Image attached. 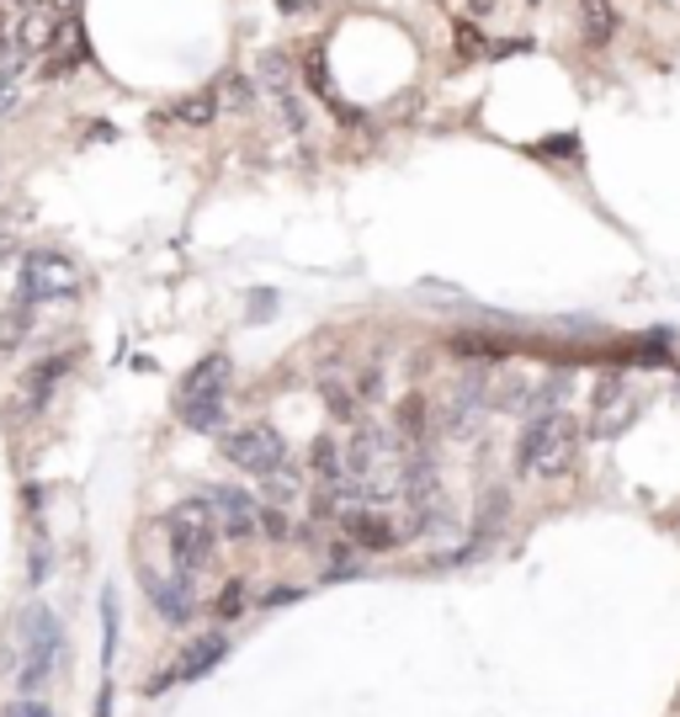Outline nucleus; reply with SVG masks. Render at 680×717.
I'll use <instances>...</instances> for the list:
<instances>
[{"mask_svg":"<svg viewBox=\"0 0 680 717\" xmlns=\"http://www.w3.org/2000/svg\"><path fill=\"white\" fill-rule=\"evenodd\" d=\"M574 452H580V425L569 410H553V415H532L521 442H516V463L532 478H559L574 468Z\"/></svg>","mask_w":680,"mask_h":717,"instance_id":"f257e3e1","label":"nucleus"},{"mask_svg":"<svg viewBox=\"0 0 680 717\" xmlns=\"http://www.w3.org/2000/svg\"><path fill=\"white\" fill-rule=\"evenodd\" d=\"M60 643L64 638H60L54 611L32 600L28 611H22V664H17V691H22V696L48 686V675H54V664H60Z\"/></svg>","mask_w":680,"mask_h":717,"instance_id":"f03ea898","label":"nucleus"},{"mask_svg":"<svg viewBox=\"0 0 680 717\" xmlns=\"http://www.w3.org/2000/svg\"><path fill=\"white\" fill-rule=\"evenodd\" d=\"M165 537H171V553H176L181 574L192 579L197 568L213 558V547H218V515L207 500H186L165 515Z\"/></svg>","mask_w":680,"mask_h":717,"instance_id":"7ed1b4c3","label":"nucleus"},{"mask_svg":"<svg viewBox=\"0 0 680 717\" xmlns=\"http://www.w3.org/2000/svg\"><path fill=\"white\" fill-rule=\"evenodd\" d=\"M80 293V267L64 250H32L22 261V298L28 303H64Z\"/></svg>","mask_w":680,"mask_h":717,"instance_id":"20e7f679","label":"nucleus"},{"mask_svg":"<svg viewBox=\"0 0 680 717\" xmlns=\"http://www.w3.org/2000/svg\"><path fill=\"white\" fill-rule=\"evenodd\" d=\"M224 457L245 474L271 478L277 468H288V442H282L277 425H239V431L224 436Z\"/></svg>","mask_w":680,"mask_h":717,"instance_id":"39448f33","label":"nucleus"},{"mask_svg":"<svg viewBox=\"0 0 680 717\" xmlns=\"http://www.w3.org/2000/svg\"><path fill=\"white\" fill-rule=\"evenodd\" d=\"M207 506H213V515H218V532L224 537H256V526H261V506L245 495V489H229V484H218L213 495H207Z\"/></svg>","mask_w":680,"mask_h":717,"instance_id":"423d86ee","label":"nucleus"},{"mask_svg":"<svg viewBox=\"0 0 680 717\" xmlns=\"http://www.w3.org/2000/svg\"><path fill=\"white\" fill-rule=\"evenodd\" d=\"M224 389H229V357L213 351V357H203L181 378V410H192V404H224Z\"/></svg>","mask_w":680,"mask_h":717,"instance_id":"0eeeda50","label":"nucleus"},{"mask_svg":"<svg viewBox=\"0 0 680 717\" xmlns=\"http://www.w3.org/2000/svg\"><path fill=\"white\" fill-rule=\"evenodd\" d=\"M224 654H229V638L207 632V638H197V643H192V649H186V654H181L176 664L165 670V675H154V681H149V691H165V686H176V681H203V675H207V670H213V664H218Z\"/></svg>","mask_w":680,"mask_h":717,"instance_id":"6e6552de","label":"nucleus"},{"mask_svg":"<svg viewBox=\"0 0 680 717\" xmlns=\"http://www.w3.org/2000/svg\"><path fill=\"white\" fill-rule=\"evenodd\" d=\"M633 415H638V399L627 393V383L622 378H601V389H595V436H617Z\"/></svg>","mask_w":680,"mask_h":717,"instance_id":"1a4fd4ad","label":"nucleus"},{"mask_svg":"<svg viewBox=\"0 0 680 717\" xmlns=\"http://www.w3.org/2000/svg\"><path fill=\"white\" fill-rule=\"evenodd\" d=\"M149 585V600H154V611L165 617V622H186L192 617V585H186V574L181 579H160V574H144Z\"/></svg>","mask_w":680,"mask_h":717,"instance_id":"9d476101","label":"nucleus"},{"mask_svg":"<svg viewBox=\"0 0 680 717\" xmlns=\"http://www.w3.org/2000/svg\"><path fill=\"white\" fill-rule=\"evenodd\" d=\"M256 86L267 90L271 101H282L288 90H298V75H293V64L282 59V54H261L256 59Z\"/></svg>","mask_w":680,"mask_h":717,"instance_id":"9b49d317","label":"nucleus"},{"mask_svg":"<svg viewBox=\"0 0 680 717\" xmlns=\"http://www.w3.org/2000/svg\"><path fill=\"white\" fill-rule=\"evenodd\" d=\"M569 389H574V378H569V372H553V378L532 383V404H527V410H537V415H553V410H563Z\"/></svg>","mask_w":680,"mask_h":717,"instance_id":"f8f14e48","label":"nucleus"},{"mask_svg":"<svg viewBox=\"0 0 680 717\" xmlns=\"http://www.w3.org/2000/svg\"><path fill=\"white\" fill-rule=\"evenodd\" d=\"M580 22H585L591 43H606L617 32V11H612V0H580Z\"/></svg>","mask_w":680,"mask_h":717,"instance_id":"ddd939ff","label":"nucleus"},{"mask_svg":"<svg viewBox=\"0 0 680 717\" xmlns=\"http://www.w3.org/2000/svg\"><path fill=\"white\" fill-rule=\"evenodd\" d=\"M213 112H218V96H213V90H197V96L176 101V122H186V128H207Z\"/></svg>","mask_w":680,"mask_h":717,"instance_id":"4468645a","label":"nucleus"},{"mask_svg":"<svg viewBox=\"0 0 680 717\" xmlns=\"http://www.w3.org/2000/svg\"><path fill=\"white\" fill-rule=\"evenodd\" d=\"M60 372H64V361H43V367H32L28 372V410H37V404L48 399V389H54Z\"/></svg>","mask_w":680,"mask_h":717,"instance_id":"2eb2a0df","label":"nucleus"},{"mask_svg":"<svg viewBox=\"0 0 680 717\" xmlns=\"http://www.w3.org/2000/svg\"><path fill=\"white\" fill-rule=\"evenodd\" d=\"M452 351H457V357H505L510 346H505V340H495V335H457V340H452Z\"/></svg>","mask_w":680,"mask_h":717,"instance_id":"dca6fc26","label":"nucleus"},{"mask_svg":"<svg viewBox=\"0 0 680 717\" xmlns=\"http://www.w3.org/2000/svg\"><path fill=\"white\" fill-rule=\"evenodd\" d=\"M224 107H250L256 101V80H245V75H224V86L213 90Z\"/></svg>","mask_w":680,"mask_h":717,"instance_id":"f3484780","label":"nucleus"},{"mask_svg":"<svg viewBox=\"0 0 680 717\" xmlns=\"http://www.w3.org/2000/svg\"><path fill=\"white\" fill-rule=\"evenodd\" d=\"M325 404H330V415H341V420L356 415V393L346 389V378H325Z\"/></svg>","mask_w":680,"mask_h":717,"instance_id":"a211bd4d","label":"nucleus"},{"mask_svg":"<svg viewBox=\"0 0 680 717\" xmlns=\"http://www.w3.org/2000/svg\"><path fill=\"white\" fill-rule=\"evenodd\" d=\"M277 112H282V122H288L293 133H303V128H309V107H303V96H298V90H288V96L277 101Z\"/></svg>","mask_w":680,"mask_h":717,"instance_id":"6ab92c4d","label":"nucleus"},{"mask_svg":"<svg viewBox=\"0 0 680 717\" xmlns=\"http://www.w3.org/2000/svg\"><path fill=\"white\" fill-rule=\"evenodd\" d=\"M303 69H309V90H320V96H330V75H325V54L314 48L309 59H303Z\"/></svg>","mask_w":680,"mask_h":717,"instance_id":"aec40b11","label":"nucleus"},{"mask_svg":"<svg viewBox=\"0 0 680 717\" xmlns=\"http://www.w3.org/2000/svg\"><path fill=\"white\" fill-rule=\"evenodd\" d=\"M245 611V590L239 585H224V596H218V617H239Z\"/></svg>","mask_w":680,"mask_h":717,"instance_id":"412c9836","label":"nucleus"},{"mask_svg":"<svg viewBox=\"0 0 680 717\" xmlns=\"http://www.w3.org/2000/svg\"><path fill=\"white\" fill-rule=\"evenodd\" d=\"M457 54H463V59H478V54H484V37H478L474 28H457Z\"/></svg>","mask_w":680,"mask_h":717,"instance_id":"4be33fe9","label":"nucleus"},{"mask_svg":"<svg viewBox=\"0 0 680 717\" xmlns=\"http://www.w3.org/2000/svg\"><path fill=\"white\" fill-rule=\"evenodd\" d=\"M6 717H54V713H48L43 702H28V696H22V702H11V707H6Z\"/></svg>","mask_w":680,"mask_h":717,"instance_id":"5701e85b","label":"nucleus"},{"mask_svg":"<svg viewBox=\"0 0 680 717\" xmlns=\"http://www.w3.org/2000/svg\"><path fill=\"white\" fill-rule=\"evenodd\" d=\"M277 314V293H256L250 298V319H271Z\"/></svg>","mask_w":680,"mask_h":717,"instance_id":"b1692460","label":"nucleus"},{"mask_svg":"<svg viewBox=\"0 0 680 717\" xmlns=\"http://www.w3.org/2000/svg\"><path fill=\"white\" fill-rule=\"evenodd\" d=\"M11 250H17V224H11V218H0V261H6Z\"/></svg>","mask_w":680,"mask_h":717,"instance_id":"393cba45","label":"nucleus"},{"mask_svg":"<svg viewBox=\"0 0 680 717\" xmlns=\"http://www.w3.org/2000/svg\"><path fill=\"white\" fill-rule=\"evenodd\" d=\"M298 596H303V590H293V585H277V590L267 596V606H288V600H298Z\"/></svg>","mask_w":680,"mask_h":717,"instance_id":"a878e982","label":"nucleus"},{"mask_svg":"<svg viewBox=\"0 0 680 717\" xmlns=\"http://www.w3.org/2000/svg\"><path fill=\"white\" fill-rule=\"evenodd\" d=\"M48 6H54V11H60V17H69V11H75V6H80V0H48Z\"/></svg>","mask_w":680,"mask_h":717,"instance_id":"bb28decb","label":"nucleus"}]
</instances>
